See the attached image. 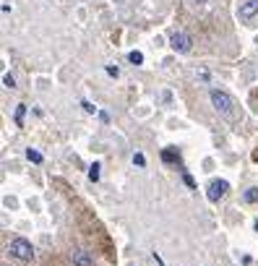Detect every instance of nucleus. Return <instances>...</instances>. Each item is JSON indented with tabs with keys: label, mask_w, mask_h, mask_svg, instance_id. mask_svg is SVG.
I'll return each mask as SVG.
<instances>
[{
	"label": "nucleus",
	"mask_w": 258,
	"mask_h": 266,
	"mask_svg": "<svg viewBox=\"0 0 258 266\" xmlns=\"http://www.w3.org/2000/svg\"><path fill=\"white\" fill-rule=\"evenodd\" d=\"M209 97H211V105H214V110L222 115V118H227V120H238L235 99H232L230 94H225V91H219V89H211V91H209Z\"/></svg>",
	"instance_id": "obj_1"
},
{
	"label": "nucleus",
	"mask_w": 258,
	"mask_h": 266,
	"mask_svg": "<svg viewBox=\"0 0 258 266\" xmlns=\"http://www.w3.org/2000/svg\"><path fill=\"white\" fill-rule=\"evenodd\" d=\"M10 256L18 259V261H31L34 259V248H31V243L29 240H23V238H16V240H10Z\"/></svg>",
	"instance_id": "obj_2"
},
{
	"label": "nucleus",
	"mask_w": 258,
	"mask_h": 266,
	"mask_svg": "<svg viewBox=\"0 0 258 266\" xmlns=\"http://www.w3.org/2000/svg\"><path fill=\"white\" fill-rule=\"evenodd\" d=\"M170 44H172L175 52L185 55V52H191L193 39H191V34H185V31H172V34H170Z\"/></svg>",
	"instance_id": "obj_3"
},
{
	"label": "nucleus",
	"mask_w": 258,
	"mask_h": 266,
	"mask_svg": "<svg viewBox=\"0 0 258 266\" xmlns=\"http://www.w3.org/2000/svg\"><path fill=\"white\" fill-rule=\"evenodd\" d=\"M227 191H230V183L227 180H211L209 188H206V196H209V201H219Z\"/></svg>",
	"instance_id": "obj_4"
},
{
	"label": "nucleus",
	"mask_w": 258,
	"mask_h": 266,
	"mask_svg": "<svg viewBox=\"0 0 258 266\" xmlns=\"http://www.w3.org/2000/svg\"><path fill=\"white\" fill-rule=\"evenodd\" d=\"M238 16H240V21L256 18V16H258V0H248V3H243L240 10H238Z\"/></svg>",
	"instance_id": "obj_5"
},
{
	"label": "nucleus",
	"mask_w": 258,
	"mask_h": 266,
	"mask_svg": "<svg viewBox=\"0 0 258 266\" xmlns=\"http://www.w3.org/2000/svg\"><path fill=\"white\" fill-rule=\"evenodd\" d=\"M70 259H73V266H97L94 256L86 253V251H73V253H70Z\"/></svg>",
	"instance_id": "obj_6"
},
{
	"label": "nucleus",
	"mask_w": 258,
	"mask_h": 266,
	"mask_svg": "<svg viewBox=\"0 0 258 266\" xmlns=\"http://www.w3.org/2000/svg\"><path fill=\"white\" fill-rule=\"evenodd\" d=\"M162 159L167 162V165H180V154H178V149H172V146L162 152Z\"/></svg>",
	"instance_id": "obj_7"
},
{
	"label": "nucleus",
	"mask_w": 258,
	"mask_h": 266,
	"mask_svg": "<svg viewBox=\"0 0 258 266\" xmlns=\"http://www.w3.org/2000/svg\"><path fill=\"white\" fill-rule=\"evenodd\" d=\"M23 118H26V105L21 102V105H16V112H13V123L18 125V128L23 125Z\"/></svg>",
	"instance_id": "obj_8"
},
{
	"label": "nucleus",
	"mask_w": 258,
	"mask_h": 266,
	"mask_svg": "<svg viewBox=\"0 0 258 266\" xmlns=\"http://www.w3.org/2000/svg\"><path fill=\"white\" fill-rule=\"evenodd\" d=\"M99 170H102L99 162H94V165L89 167V180H91V183H97V180H99Z\"/></svg>",
	"instance_id": "obj_9"
},
{
	"label": "nucleus",
	"mask_w": 258,
	"mask_h": 266,
	"mask_svg": "<svg viewBox=\"0 0 258 266\" xmlns=\"http://www.w3.org/2000/svg\"><path fill=\"white\" fill-rule=\"evenodd\" d=\"M26 159L34 162V165H42V154L37 152V149H26Z\"/></svg>",
	"instance_id": "obj_10"
},
{
	"label": "nucleus",
	"mask_w": 258,
	"mask_h": 266,
	"mask_svg": "<svg viewBox=\"0 0 258 266\" xmlns=\"http://www.w3.org/2000/svg\"><path fill=\"white\" fill-rule=\"evenodd\" d=\"M245 201L256 204V201H258V188H248V191H245Z\"/></svg>",
	"instance_id": "obj_11"
},
{
	"label": "nucleus",
	"mask_w": 258,
	"mask_h": 266,
	"mask_svg": "<svg viewBox=\"0 0 258 266\" xmlns=\"http://www.w3.org/2000/svg\"><path fill=\"white\" fill-rule=\"evenodd\" d=\"M128 60H131L133 65H141V63H144V55H141L138 50H133L131 55H128Z\"/></svg>",
	"instance_id": "obj_12"
},
{
	"label": "nucleus",
	"mask_w": 258,
	"mask_h": 266,
	"mask_svg": "<svg viewBox=\"0 0 258 266\" xmlns=\"http://www.w3.org/2000/svg\"><path fill=\"white\" fill-rule=\"evenodd\" d=\"M133 165H136V167H144V165H146V157H144V154H133Z\"/></svg>",
	"instance_id": "obj_13"
},
{
	"label": "nucleus",
	"mask_w": 258,
	"mask_h": 266,
	"mask_svg": "<svg viewBox=\"0 0 258 266\" xmlns=\"http://www.w3.org/2000/svg\"><path fill=\"white\" fill-rule=\"evenodd\" d=\"M81 107H84V110H86L89 115H97V107H94V105H91V102H86V99H84V102H81Z\"/></svg>",
	"instance_id": "obj_14"
},
{
	"label": "nucleus",
	"mask_w": 258,
	"mask_h": 266,
	"mask_svg": "<svg viewBox=\"0 0 258 266\" xmlns=\"http://www.w3.org/2000/svg\"><path fill=\"white\" fill-rule=\"evenodd\" d=\"M183 180H185V186H188V188H196V180L188 175V172H183Z\"/></svg>",
	"instance_id": "obj_15"
},
{
	"label": "nucleus",
	"mask_w": 258,
	"mask_h": 266,
	"mask_svg": "<svg viewBox=\"0 0 258 266\" xmlns=\"http://www.w3.org/2000/svg\"><path fill=\"white\" fill-rule=\"evenodd\" d=\"M3 84H5L8 89H13V86H16V81H13V76H10V73H5V78H3Z\"/></svg>",
	"instance_id": "obj_16"
},
{
	"label": "nucleus",
	"mask_w": 258,
	"mask_h": 266,
	"mask_svg": "<svg viewBox=\"0 0 258 266\" xmlns=\"http://www.w3.org/2000/svg\"><path fill=\"white\" fill-rule=\"evenodd\" d=\"M191 3H193V5H198V8H201V5H209V3H211V0H191Z\"/></svg>",
	"instance_id": "obj_17"
},
{
	"label": "nucleus",
	"mask_w": 258,
	"mask_h": 266,
	"mask_svg": "<svg viewBox=\"0 0 258 266\" xmlns=\"http://www.w3.org/2000/svg\"><path fill=\"white\" fill-rule=\"evenodd\" d=\"M107 73L115 78V76H117V68H115V65H107Z\"/></svg>",
	"instance_id": "obj_18"
},
{
	"label": "nucleus",
	"mask_w": 258,
	"mask_h": 266,
	"mask_svg": "<svg viewBox=\"0 0 258 266\" xmlns=\"http://www.w3.org/2000/svg\"><path fill=\"white\" fill-rule=\"evenodd\" d=\"M154 261H157V264H159V266H164V261H162V259H159V253H154Z\"/></svg>",
	"instance_id": "obj_19"
},
{
	"label": "nucleus",
	"mask_w": 258,
	"mask_h": 266,
	"mask_svg": "<svg viewBox=\"0 0 258 266\" xmlns=\"http://www.w3.org/2000/svg\"><path fill=\"white\" fill-rule=\"evenodd\" d=\"M256 230H258V222H256Z\"/></svg>",
	"instance_id": "obj_20"
}]
</instances>
